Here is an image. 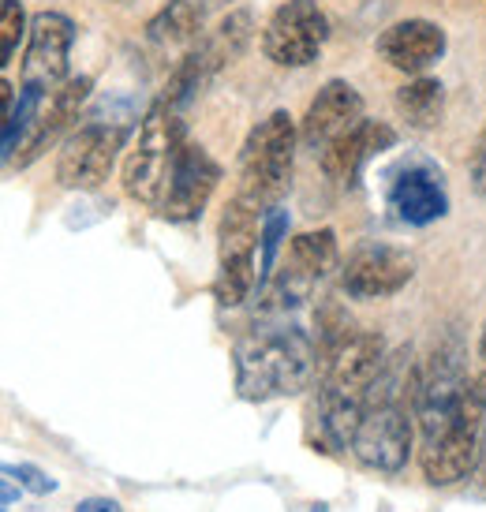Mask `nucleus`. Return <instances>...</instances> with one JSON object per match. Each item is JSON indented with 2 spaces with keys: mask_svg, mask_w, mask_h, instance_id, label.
<instances>
[{
  "mask_svg": "<svg viewBox=\"0 0 486 512\" xmlns=\"http://www.w3.org/2000/svg\"><path fill=\"white\" fill-rule=\"evenodd\" d=\"M329 38V19L315 0H285L262 27V53L277 68L315 64Z\"/></svg>",
  "mask_w": 486,
  "mask_h": 512,
  "instance_id": "obj_10",
  "label": "nucleus"
},
{
  "mask_svg": "<svg viewBox=\"0 0 486 512\" xmlns=\"http://www.w3.org/2000/svg\"><path fill=\"white\" fill-rule=\"evenodd\" d=\"M296 143L300 131L285 109H273L266 120H258L251 135L240 146V184L236 199L255 206L266 217L281 206L292 187V165H296Z\"/></svg>",
  "mask_w": 486,
  "mask_h": 512,
  "instance_id": "obj_6",
  "label": "nucleus"
},
{
  "mask_svg": "<svg viewBox=\"0 0 486 512\" xmlns=\"http://www.w3.org/2000/svg\"><path fill=\"white\" fill-rule=\"evenodd\" d=\"M468 180H472L475 195L486 199V120H483V128H479V135H475L472 157H468Z\"/></svg>",
  "mask_w": 486,
  "mask_h": 512,
  "instance_id": "obj_23",
  "label": "nucleus"
},
{
  "mask_svg": "<svg viewBox=\"0 0 486 512\" xmlns=\"http://www.w3.org/2000/svg\"><path fill=\"white\" fill-rule=\"evenodd\" d=\"M359 120H367L359 90L344 79H329L315 94V101L307 105V116L300 120V143L322 154L326 146H333L341 135L356 128Z\"/></svg>",
  "mask_w": 486,
  "mask_h": 512,
  "instance_id": "obj_13",
  "label": "nucleus"
},
{
  "mask_svg": "<svg viewBox=\"0 0 486 512\" xmlns=\"http://www.w3.org/2000/svg\"><path fill=\"white\" fill-rule=\"evenodd\" d=\"M131 135V113H113L109 105L79 116L57 154V184L68 191H94L109 180L116 157Z\"/></svg>",
  "mask_w": 486,
  "mask_h": 512,
  "instance_id": "obj_7",
  "label": "nucleus"
},
{
  "mask_svg": "<svg viewBox=\"0 0 486 512\" xmlns=\"http://www.w3.org/2000/svg\"><path fill=\"white\" fill-rule=\"evenodd\" d=\"M217 184H221V165L210 157V150L202 143H187L184 154H180V165H176V176H172L169 195H165L158 214L165 221H176V225L199 221L202 210L214 199Z\"/></svg>",
  "mask_w": 486,
  "mask_h": 512,
  "instance_id": "obj_12",
  "label": "nucleus"
},
{
  "mask_svg": "<svg viewBox=\"0 0 486 512\" xmlns=\"http://www.w3.org/2000/svg\"><path fill=\"white\" fill-rule=\"evenodd\" d=\"M4 475H12V479H19V486L23 490H30V494H53L57 490V479H49L42 468H34V464H4Z\"/></svg>",
  "mask_w": 486,
  "mask_h": 512,
  "instance_id": "obj_22",
  "label": "nucleus"
},
{
  "mask_svg": "<svg viewBox=\"0 0 486 512\" xmlns=\"http://www.w3.org/2000/svg\"><path fill=\"white\" fill-rule=\"evenodd\" d=\"M206 0H169L150 23H146V38L154 45H195L199 42L202 19H206Z\"/></svg>",
  "mask_w": 486,
  "mask_h": 512,
  "instance_id": "obj_18",
  "label": "nucleus"
},
{
  "mask_svg": "<svg viewBox=\"0 0 486 512\" xmlns=\"http://www.w3.org/2000/svg\"><path fill=\"white\" fill-rule=\"evenodd\" d=\"M412 412L419 419V468L430 486L472 479L483 460L486 397L464 370V348L449 337L415 370Z\"/></svg>",
  "mask_w": 486,
  "mask_h": 512,
  "instance_id": "obj_1",
  "label": "nucleus"
},
{
  "mask_svg": "<svg viewBox=\"0 0 486 512\" xmlns=\"http://www.w3.org/2000/svg\"><path fill=\"white\" fill-rule=\"evenodd\" d=\"M412 397H415V374L404 363V356L386 359V367L374 382L367 408L359 415V427L352 434V456L363 468L397 475L404 471L412 456Z\"/></svg>",
  "mask_w": 486,
  "mask_h": 512,
  "instance_id": "obj_4",
  "label": "nucleus"
},
{
  "mask_svg": "<svg viewBox=\"0 0 486 512\" xmlns=\"http://www.w3.org/2000/svg\"><path fill=\"white\" fill-rule=\"evenodd\" d=\"M285 232H288L285 210H270V214L262 217V247H258V277H262V285H266L273 262H277V251H281Z\"/></svg>",
  "mask_w": 486,
  "mask_h": 512,
  "instance_id": "obj_21",
  "label": "nucleus"
},
{
  "mask_svg": "<svg viewBox=\"0 0 486 512\" xmlns=\"http://www.w3.org/2000/svg\"><path fill=\"white\" fill-rule=\"evenodd\" d=\"M187 143L191 139H187L184 109L158 94V101L139 120V135H135L128 157H124V169H120V184L128 191V199L143 202L150 210H161Z\"/></svg>",
  "mask_w": 486,
  "mask_h": 512,
  "instance_id": "obj_5",
  "label": "nucleus"
},
{
  "mask_svg": "<svg viewBox=\"0 0 486 512\" xmlns=\"http://www.w3.org/2000/svg\"><path fill=\"white\" fill-rule=\"evenodd\" d=\"M15 479H12V475H4V501H0V505H4V512H8V509H12V501H15Z\"/></svg>",
  "mask_w": 486,
  "mask_h": 512,
  "instance_id": "obj_26",
  "label": "nucleus"
},
{
  "mask_svg": "<svg viewBox=\"0 0 486 512\" xmlns=\"http://www.w3.org/2000/svg\"><path fill=\"white\" fill-rule=\"evenodd\" d=\"M90 90H94V79H90V75H72L68 83L60 86L57 94L42 105V113H38L34 128H30V135L23 139V146H19V154H15L12 165L27 169V165H34L49 146L57 143L60 135L79 120L86 98H90Z\"/></svg>",
  "mask_w": 486,
  "mask_h": 512,
  "instance_id": "obj_17",
  "label": "nucleus"
},
{
  "mask_svg": "<svg viewBox=\"0 0 486 512\" xmlns=\"http://www.w3.org/2000/svg\"><path fill=\"white\" fill-rule=\"evenodd\" d=\"M232 0H206V8H210V12H214V8H229Z\"/></svg>",
  "mask_w": 486,
  "mask_h": 512,
  "instance_id": "obj_27",
  "label": "nucleus"
},
{
  "mask_svg": "<svg viewBox=\"0 0 486 512\" xmlns=\"http://www.w3.org/2000/svg\"><path fill=\"white\" fill-rule=\"evenodd\" d=\"M445 30L430 19H401L378 34L374 53L404 75H423L445 57Z\"/></svg>",
  "mask_w": 486,
  "mask_h": 512,
  "instance_id": "obj_14",
  "label": "nucleus"
},
{
  "mask_svg": "<svg viewBox=\"0 0 486 512\" xmlns=\"http://www.w3.org/2000/svg\"><path fill=\"white\" fill-rule=\"evenodd\" d=\"M341 266V247H337V232L333 228H318V232H300L288 243L285 262L273 281V307L288 311L300 307L326 285L333 270Z\"/></svg>",
  "mask_w": 486,
  "mask_h": 512,
  "instance_id": "obj_9",
  "label": "nucleus"
},
{
  "mask_svg": "<svg viewBox=\"0 0 486 512\" xmlns=\"http://www.w3.org/2000/svg\"><path fill=\"white\" fill-rule=\"evenodd\" d=\"M475 385H479V393L486 397V322H483V333H479V344H475Z\"/></svg>",
  "mask_w": 486,
  "mask_h": 512,
  "instance_id": "obj_24",
  "label": "nucleus"
},
{
  "mask_svg": "<svg viewBox=\"0 0 486 512\" xmlns=\"http://www.w3.org/2000/svg\"><path fill=\"white\" fill-rule=\"evenodd\" d=\"M397 113L415 131L438 128L445 113V86L438 79H430V75H415L397 90Z\"/></svg>",
  "mask_w": 486,
  "mask_h": 512,
  "instance_id": "obj_19",
  "label": "nucleus"
},
{
  "mask_svg": "<svg viewBox=\"0 0 486 512\" xmlns=\"http://www.w3.org/2000/svg\"><path fill=\"white\" fill-rule=\"evenodd\" d=\"M397 146V131L382 120H359L356 128L322 150V172L337 187H352L378 154Z\"/></svg>",
  "mask_w": 486,
  "mask_h": 512,
  "instance_id": "obj_15",
  "label": "nucleus"
},
{
  "mask_svg": "<svg viewBox=\"0 0 486 512\" xmlns=\"http://www.w3.org/2000/svg\"><path fill=\"white\" fill-rule=\"evenodd\" d=\"M236 359V389L243 400H281L296 397L315 382V370L322 363L318 344L300 322L262 314L236 337L232 348Z\"/></svg>",
  "mask_w": 486,
  "mask_h": 512,
  "instance_id": "obj_3",
  "label": "nucleus"
},
{
  "mask_svg": "<svg viewBox=\"0 0 486 512\" xmlns=\"http://www.w3.org/2000/svg\"><path fill=\"white\" fill-rule=\"evenodd\" d=\"M315 512H326V505H318V509Z\"/></svg>",
  "mask_w": 486,
  "mask_h": 512,
  "instance_id": "obj_28",
  "label": "nucleus"
},
{
  "mask_svg": "<svg viewBox=\"0 0 486 512\" xmlns=\"http://www.w3.org/2000/svg\"><path fill=\"white\" fill-rule=\"evenodd\" d=\"M262 247V214L255 206L232 195L229 210L217 225V277L214 299L217 307H243L255 288H262L255 266V251Z\"/></svg>",
  "mask_w": 486,
  "mask_h": 512,
  "instance_id": "obj_8",
  "label": "nucleus"
},
{
  "mask_svg": "<svg viewBox=\"0 0 486 512\" xmlns=\"http://www.w3.org/2000/svg\"><path fill=\"white\" fill-rule=\"evenodd\" d=\"M389 210L401 217L404 225H434L449 214V195L442 187V176L427 165H401L389 176Z\"/></svg>",
  "mask_w": 486,
  "mask_h": 512,
  "instance_id": "obj_16",
  "label": "nucleus"
},
{
  "mask_svg": "<svg viewBox=\"0 0 486 512\" xmlns=\"http://www.w3.org/2000/svg\"><path fill=\"white\" fill-rule=\"evenodd\" d=\"M75 512H124V509H120V501H113V498H86L75 505Z\"/></svg>",
  "mask_w": 486,
  "mask_h": 512,
  "instance_id": "obj_25",
  "label": "nucleus"
},
{
  "mask_svg": "<svg viewBox=\"0 0 486 512\" xmlns=\"http://www.w3.org/2000/svg\"><path fill=\"white\" fill-rule=\"evenodd\" d=\"M415 277V262L408 251L393 247V243H359L352 255L344 258L341 266V288L348 299H389L397 296L401 288H408V281Z\"/></svg>",
  "mask_w": 486,
  "mask_h": 512,
  "instance_id": "obj_11",
  "label": "nucleus"
},
{
  "mask_svg": "<svg viewBox=\"0 0 486 512\" xmlns=\"http://www.w3.org/2000/svg\"><path fill=\"white\" fill-rule=\"evenodd\" d=\"M23 34H30L23 4H19V0H0V68H8V64H12Z\"/></svg>",
  "mask_w": 486,
  "mask_h": 512,
  "instance_id": "obj_20",
  "label": "nucleus"
},
{
  "mask_svg": "<svg viewBox=\"0 0 486 512\" xmlns=\"http://www.w3.org/2000/svg\"><path fill=\"white\" fill-rule=\"evenodd\" d=\"M318 352V427L333 449H348L367 397L386 367V344L371 329L337 318V326L318 333Z\"/></svg>",
  "mask_w": 486,
  "mask_h": 512,
  "instance_id": "obj_2",
  "label": "nucleus"
}]
</instances>
